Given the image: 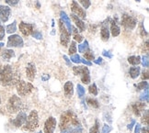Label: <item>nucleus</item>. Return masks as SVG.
Masks as SVG:
<instances>
[{"label":"nucleus","instance_id":"f257e3e1","mask_svg":"<svg viewBox=\"0 0 149 133\" xmlns=\"http://www.w3.org/2000/svg\"><path fill=\"white\" fill-rule=\"evenodd\" d=\"M19 79L17 78V74L14 73L12 66L6 65L0 71V82L4 86H9L17 85L19 82Z\"/></svg>","mask_w":149,"mask_h":133},{"label":"nucleus","instance_id":"f03ea898","mask_svg":"<svg viewBox=\"0 0 149 133\" xmlns=\"http://www.w3.org/2000/svg\"><path fill=\"white\" fill-rule=\"evenodd\" d=\"M79 120L77 117L76 114H74L72 111L68 110L62 114L61 119H60V129L61 130H67V129H72L74 127L79 126Z\"/></svg>","mask_w":149,"mask_h":133},{"label":"nucleus","instance_id":"7ed1b4c3","mask_svg":"<svg viewBox=\"0 0 149 133\" xmlns=\"http://www.w3.org/2000/svg\"><path fill=\"white\" fill-rule=\"evenodd\" d=\"M39 125V118H38V112L36 110H32L29 114L27 117L26 122L24 124V130L28 131H34Z\"/></svg>","mask_w":149,"mask_h":133},{"label":"nucleus","instance_id":"20e7f679","mask_svg":"<svg viewBox=\"0 0 149 133\" xmlns=\"http://www.w3.org/2000/svg\"><path fill=\"white\" fill-rule=\"evenodd\" d=\"M16 85H17V91H18V94L20 96H26L28 95H30L32 92V90L34 89L31 83L25 82V81H23V80L19 81Z\"/></svg>","mask_w":149,"mask_h":133},{"label":"nucleus","instance_id":"39448f33","mask_svg":"<svg viewBox=\"0 0 149 133\" xmlns=\"http://www.w3.org/2000/svg\"><path fill=\"white\" fill-rule=\"evenodd\" d=\"M73 72L76 76H80L83 84L88 85L90 83V76L89 70L84 66H74L73 67Z\"/></svg>","mask_w":149,"mask_h":133},{"label":"nucleus","instance_id":"423d86ee","mask_svg":"<svg viewBox=\"0 0 149 133\" xmlns=\"http://www.w3.org/2000/svg\"><path fill=\"white\" fill-rule=\"evenodd\" d=\"M22 107V102L20 98L17 96H12L8 102V109L10 113H16L20 110Z\"/></svg>","mask_w":149,"mask_h":133},{"label":"nucleus","instance_id":"0eeeda50","mask_svg":"<svg viewBox=\"0 0 149 133\" xmlns=\"http://www.w3.org/2000/svg\"><path fill=\"white\" fill-rule=\"evenodd\" d=\"M59 30H60V42L64 47H67L70 43V34L68 33L64 23L60 19L59 21Z\"/></svg>","mask_w":149,"mask_h":133},{"label":"nucleus","instance_id":"6e6552de","mask_svg":"<svg viewBox=\"0 0 149 133\" xmlns=\"http://www.w3.org/2000/svg\"><path fill=\"white\" fill-rule=\"evenodd\" d=\"M137 24V19L134 17L128 15V14H123L122 17V25L127 28V30H134L136 27Z\"/></svg>","mask_w":149,"mask_h":133},{"label":"nucleus","instance_id":"1a4fd4ad","mask_svg":"<svg viewBox=\"0 0 149 133\" xmlns=\"http://www.w3.org/2000/svg\"><path fill=\"white\" fill-rule=\"evenodd\" d=\"M24 42L22 38L19 35H17V34H13V35H10L8 39V47H17V48H21L23 47Z\"/></svg>","mask_w":149,"mask_h":133},{"label":"nucleus","instance_id":"9d476101","mask_svg":"<svg viewBox=\"0 0 149 133\" xmlns=\"http://www.w3.org/2000/svg\"><path fill=\"white\" fill-rule=\"evenodd\" d=\"M71 9L73 11V13L76 16H77L79 19H85L86 17H87V13H86L84 8H82L81 7H80V6L78 5V3L77 1H74V0L71 4Z\"/></svg>","mask_w":149,"mask_h":133},{"label":"nucleus","instance_id":"9b49d317","mask_svg":"<svg viewBox=\"0 0 149 133\" xmlns=\"http://www.w3.org/2000/svg\"><path fill=\"white\" fill-rule=\"evenodd\" d=\"M56 124V119L54 117H50L44 123V133H54Z\"/></svg>","mask_w":149,"mask_h":133},{"label":"nucleus","instance_id":"f8f14e48","mask_svg":"<svg viewBox=\"0 0 149 133\" xmlns=\"http://www.w3.org/2000/svg\"><path fill=\"white\" fill-rule=\"evenodd\" d=\"M19 30L20 32L23 34L24 36H30L31 34H32L33 30V25L31 23H25V22H20L19 23Z\"/></svg>","mask_w":149,"mask_h":133},{"label":"nucleus","instance_id":"ddd939ff","mask_svg":"<svg viewBox=\"0 0 149 133\" xmlns=\"http://www.w3.org/2000/svg\"><path fill=\"white\" fill-rule=\"evenodd\" d=\"M37 70H36V65L33 62H29L26 67V76L29 80L33 81L36 76Z\"/></svg>","mask_w":149,"mask_h":133},{"label":"nucleus","instance_id":"4468645a","mask_svg":"<svg viewBox=\"0 0 149 133\" xmlns=\"http://www.w3.org/2000/svg\"><path fill=\"white\" fill-rule=\"evenodd\" d=\"M11 14V9L7 6H0V20L2 22H7Z\"/></svg>","mask_w":149,"mask_h":133},{"label":"nucleus","instance_id":"2eb2a0df","mask_svg":"<svg viewBox=\"0 0 149 133\" xmlns=\"http://www.w3.org/2000/svg\"><path fill=\"white\" fill-rule=\"evenodd\" d=\"M26 119H27V115L25 112H19L17 116V118L12 121L13 124L15 127L17 128H19V127L23 126L26 122Z\"/></svg>","mask_w":149,"mask_h":133},{"label":"nucleus","instance_id":"dca6fc26","mask_svg":"<svg viewBox=\"0 0 149 133\" xmlns=\"http://www.w3.org/2000/svg\"><path fill=\"white\" fill-rule=\"evenodd\" d=\"M60 17H61V20L63 23H65V25L66 26V28H67V31L68 33L71 35V33L73 31V27L71 25V21L69 19V18H68V16L66 15L65 12H64V11H61L60 12Z\"/></svg>","mask_w":149,"mask_h":133},{"label":"nucleus","instance_id":"f3484780","mask_svg":"<svg viewBox=\"0 0 149 133\" xmlns=\"http://www.w3.org/2000/svg\"><path fill=\"white\" fill-rule=\"evenodd\" d=\"M64 91L65 95L67 97H71L74 94V85L70 81H67L64 85Z\"/></svg>","mask_w":149,"mask_h":133},{"label":"nucleus","instance_id":"a211bd4d","mask_svg":"<svg viewBox=\"0 0 149 133\" xmlns=\"http://www.w3.org/2000/svg\"><path fill=\"white\" fill-rule=\"evenodd\" d=\"M110 31L111 32V35L113 37H117L120 35V33H121V28L119 27L116 20H113L111 22V30Z\"/></svg>","mask_w":149,"mask_h":133},{"label":"nucleus","instance_id":"6ab92c4d","mask_svg":"<svg viewBox=\"0 0 149 133\" xmlns=\"http://www.w3.org/2000/svg\"><path fill=\"white\" fill-rule=\"evenodd\" d=\"M71 18L74 21V24L77 25V27H78V28L80 30V31H84L85 28H86V26H85V23L83 22V20L81 19H79L77 16H76L74 14H72L71 15Z\"/></svg>","mask_w":149,"mask_h":133},{"label":"nucleus","instance_id":"aec40b11","mask_svg":"<svg viewBox=\"0 0 149 133\" xmlns=\"http://www.w3.org/2000/svg\"><path fill=\"white\" fill-rule=\"evenodd\" d=\"M145 107H146V104L145 103H140V102L134 103V105H133L134 113L136 116H140L141 115V112L144 110Z\"/></svg>","mask_w":149,"mask_h":133},{"label":"nucleus","instance_id":"412c9836","mask_svg":"<svg viewBox=\"0 0 149 133\" xmlns=\"http://www.w3.org/2000/svg\"><path fill=\"white\" fill-rule=\"evenodd\" d=\"M100 35H101V39L103 42H107L110 39V30L107 25H103L101 28V30H100Z\"/></svg>","mask_w":149,"mask_h":133},{"label":"nucleus","instance_id":"4be33fe9","mask_svg":"<svg viewBox=\"0 0 149 133\" xmlns=\"http://www.w3.org/2000/svg\"><path fill=\"white\" fill-rule=\"evenodd\" d=\"M15 56V53L13 50H5L2 51V58L5 61H9L11 58Z\"/></svg>","mask_w":149,"mask_h":133},{"label":"nucleus","instance_id":"5701e85b","mask_svg":"<svg viewBox=\"0 0 149 133\" xmlns=\"http://www.w3.org/2000/svg\"><path fill=\"white\" fill-rule=\"evenodd\" d=\"M128 62L132 65H138L139 63L141 62V57L140 56H135V55H133V56H129L128 57Z\"/></svg>","mask_w":149,"mask_h":133},{"label":"nucleus","instance_id":"b1692460","mask_svg":"<svg viewBox=\"0 0 149 133\" xmlns=\"http://www.w3.org/2000/svg\"><path fill=\"white\" fill-rule=\"evenodd\" d=\"M129 73H130V76L135 79L140 76V67H131L130 70H129Z\"/></svg>","mask_w":149,"mask_h":133},{"label":"nucleus","instance_id":"393cba45","mask_svg":"<svg viewBox=\"0 0 149 133\" xmlns=\"http://www.w3.org/2000/svg\"><path fill=\"white\" fill-rule=\"evenodd\" d=\"M87 103H88V105L89 107H93V108H99L100 107L99 101L97 100V99H95V98H88Z\"/></svg>","mask_w":149,"mask_h":133},{"label":"nucleus","instance_id":"a878e982","mask_svg":"<svg viewBox=\"0 0 149 133\" xmlns=\"http://www.w3.org/2000/svg\"><path fill=\"white\" fill-rule=\"evenodd\" d=\"M16 31H17V22L15 20V21H13L12 23H11V24L7 26V32L8 34H12V33H14Z\"/></svg>","mask_w":149,"mask_h":133},{"label":"nucleus","instance_id":"bb28decb","mask_svg":"<svg viewBox=\"0 0 149 133\" xmlns=\"http://www.w3.org/2000/svg\"><path fill=\"white\" fill-rule=\"evenodd\" d=\"M88 49H89V46H88V42H87V40H85L82 44L78 45V51H79V53H84L85 51H87Z\"/></svg>","mask_w":149,"mask_h":133},{"label":"nucleus","instance_id":"cd10ccee","mask_svg":"<svg viewBox=\"0 0 149 133\" xmlns=\"http://www.w3.org/2000/svg\"><path fill=\"white\" fill-rule=\"evenodd\" d=\"M74 32V39L76 40V42H77L78 43H80L83 40V37L80 35V34L78 33V31L76 30V28H73V31Z\"/></svg>","mask_w":149,"mask_h":133},{"label":"nucleus","instance_id":"c85d7f7f","mask_svg":"<svg viewBox=\"0 0 149 133\" xmlns=\"http://www.w3.org/2000/svg\"><path fill=\"white\" fill-rule=\"evenodd\" d=\"M88 91H89V93L91 95H93V96H98V94H99V90H98V87H97L96 84H93V85H89Z\"/></svg>","mask_w":149,"mask_h":133},{"label":"nucleus","instance_id":"c756f323","mask_svg":"<svg viewBox=\"0 0 149 133\" xmlns=\"http://www.w3.org/2000/svg\"><path fill=\"white\" fill-rule=\"evenodd\" d=\"M84 57L87 60H88V61H92V60H94V58H95L94 53L91 51H89V50H88L87 51H85V53H84Z\"/></svg>","mask_w":149,"mask_h":133},{"label":"nucleus","instance_id":"7c9ffc66","mask_svg":"<svg viewBox=\"0 0 149 133\" xmlns=\"http://www.w3.org/2000/svg\"><path fill=\"white\" fill-rule=\"evenodd\" d=\"M89 133H100V122L99 120H96L95 125L90 129Z\"/></svg>","mask_w":149,"mask_h":133},{"label":"nucleus","instance_id":"2f4dec72","mask_svg":"<svg viewBox=\"0 0 149 133\" xmlns=\"http://www.w3.org/2000/svg\"><path fill=\"white\" fill-rule=\"evenodd\" d=\"M77 44H76V42H71L70 43V47H69V53L70 54H74L77 53Z\"/></svg>","mask_w":149,"mask_h":133},{"label":"nucleus","instance_id":"473e14b6","mask_svg":"<svg viewBox=\"0 0 149 133\" xmlns=\"http://www.w3.org/2000/svg\"><path fill=\"white\" fill-rule=\"evenodd\" d=\"M142 64H143V66L144 67H146V68H148V66H149V61H148V54H146V55H144L142 57Z\"/></svg>","mask_w":149,"mask_h":133},{"label":"nucleus","instance_id":"72a5a7b5","mask_svg":"<svg viewBox=\"0 0 149 133\" xmlns=\"http://www.w3.org/2000/svg\"><path fill=\"white\" fill-rule=\"evenodd\" d=\"M136 86H137V90L146 89V88H148V83L146 82V81H145V82H141V83H139Z\"/></svg>","mask_w":149,"mask_h":133},{"label":"nucleus","instance_id":"f704fd0d","mask_svg":"<svg viewBox=\"0 0 149 133\" xmlns=\"http://www.w3.org/2000/svg\"><path fill=\"white\" fill-rule=\"evenodd\" d=\"M77 94L79 97H83L85 95V88L82 85H77Z\"/></svg>","mask_w":149,"mask_h":133},{"label":"nucleus","instance_id":"c9c22d12","mask_svg":"<svg viewBox=\"0 0 149 133\" xmlns=\"http://www.w3.org/2000/svg\"><path fill=\"white\" fill-rule=\"evenodd\" d=\"M79 2L81 3V5L83 6V8H88L90 7V5H91V1L90 0H79Z\"/></svg>","mask_w":149,"mask_h":133},{"label":"nucleus","instance_id":"e433bc0d","mask_svg":"<svg viewBox=\"0 0 149 133\" xmlns=\"http://www.w3.org/2000/svg\"><path fill=\"white\" fill-rule=\"evenodd\" d=\"M70 60L74 63H79V62H81V57H80L78 54H74L73 56H71Z\"/></svg>","mask_w":149,"mask_h":133},{"label":"nucleus","instance_id":"4c0bfd02","mask_svg":"<svg viewBox=\"0 0 149 133\" xmlns=\"http://www.w3.org/2000/svg\"><path fill=\"white\" fill-rule=\"evenodd\" d=\"M140 99L143 100V101H146V103L148 102V88L146 89V93L144 92V93H143V94L141 95Z\"/></svg>","mask_w":149,"mask_h":133},{"label":"nucleus","instance_id":"58836bf2","mask_svg":"<svg viewBox=\"0 0 149 133\" xmlns=\"http://www.w3.org/2000/svg\"><path fill=\"white\" fill-rule=\"evenodd\" d=\"M5 1L8 5L11 6V7H15V6L18 5V3L19 2V0H5Z\"/></svg>","mask_w":149,"mask_h":133},{"label":"nucleus","instance_id":"ea45409f","mask_svg":"<svg viewBox=\"0 0 149 133\" xmlns=\"http://www.w3.org/2000/svg\"><path fill=\"white\" fill-rule=\"evenodd\" d=\"M32 37L37 39H42V34L40 31H33L32 32Z\"/></svg>","mask_w":149,"mask_h":133},{"label":"nucleus","instance_id":"a19ab883","mask_svg":"<svg viewBox=\"0 0 149 133\" xmlns=\"http://www.w3.org/2000/svg\"><path fill=\"white\" fill-rule=\"evenodd\" d=\"M5 34H6L5 28L0 24V40H2L5 38Z\"/></svg>","mask_w":149,"mask_h":133},{"label":"nucleus","instance_id":"79ce46f5","mask_svg":"<svg viewBox=\"0 0 149 133\" xmlns=\"http://www.w3.org/2000/svg\"><path fill=\"white\" fill-rule=\"evenodd\" d=\"M111 130V126H109L107 124H105L104 126H103V128H102V133H110Z\"/></svg>","mask_w":149,"mask_h":133},{"label":"nucleus","instance_id":"37998d69","mask_svg":"<svg viewBox=\"0 0 149 133\" xmlns=\"http://www.w3.org/2000/svg\"><path fill=\"white\" fill-rule=\"evenodd\" d=\"M142 121H143L144 123H146V126L148 125V111H147V110H146V115L144 114V116H143Z\"/></svg>","mask_w":149,"mask_h":133},{"label":"nucleus","instance_id":"c03bdc74","mask_svg":"<svg viewBox=\"0 0 149 133\" xmlns=\"http://www.w3.org/2000/svg\"><path fill=\"white\" fill-rule=\"evenodd\" d=\"M102 54H103V56H105V57H108V58H110V59H111V58H112V54L111 53V51H103Z\"/></svg>","mask_w":149,"mask_h":133},{"label":"nucleus","instance_id":"a18cd8bd","mask_svg":"<svg viewBox=\"0 0 149 133\" xmlns=\"http://www.w3.org/2000/svg\"><path fill=\"white\" fill-rule=\"evenodd\" d=\"M81 62H83L84 64H86V65H88V66H91L92 65V63H91L89 61H87V60H84V59H82L81 58Z\"/></svg>","mask_w":149,"mask_h":133},{"label":"nucleus","instance_id":"49530a36","mask_svg":"<svg viewBox=\"0 0 149 133\" xmlns=\"http://www.w3.org/2000/svg\"><path fill=\"white\" fill-rule=\"evenodd\" d=\"M142 78H143V79H146V80H147V79H148V71H147V70L143 72Z\"/></svg>","mask_w":149,"mask_h":133},{"label":"nucleus","instance_id":"de8ad7c7","mask_svg":"<svg viewBox=\"0 0 149 133\" xmlns=\"http://www.w3.org/2000/svg\"><path fill=\"white\" fill-rule=\"evenodd\" d=\"M134 125H135V120H134V119L132 120L131 124L128 125V129H129L130 130H133V128H134Z\"/></svg>","mask_w":149,"mask_h":133},{"label":"nucleus","instance_id":"09e8293b","mask_svg":"<svg viewBox=\"0 0 149 133\" xmlns=\"http://www.w3.org/2000/svg\"><path fill=\"white\" fill-rule=\"evenodd\" d=\"M135 133H141V125L137 124L135 126Z\"/></svg>","mask_w":149,"mask_h":133},{"label":"nucleus","instance_id":"8fccbe9b","mask_svg":"<svg viewBox=\"0 0 149 133\" xmlns=\"http://www.w3.org/2000/svg\"><path fill=\"white\" fill-rule=\"evenodd\" d=\"M102 62H103V59H102V58H100V57L94 61V62L96 63V64H101Z\"/></svg>","mask_w":149,"mask_h":133},{"label":"nucleus","instance_id":"3c124183","mask_svg":"<svg viewBox=\"0 0 149 133\" xmlns=\"http://www.w3.org/2000/svg\"><path fill=\"white\" fill-rule=\"evenodd\" d=\"M49 78H50V76H49V74H44V76L42 77V81H47V80H49Z\"/></svg>","mask_w":149,"mask_h":133},{"label":"nucleus","instance_id":"603ef678","mask_svg":"<svg viewBox=\"0 0 149 133\" xmlns=\"http://www.w3.org/2000/svg\"><path fill=\"white\" fill-rule=\"evenodd\" d=\"M64 59L65 60V62H66V63H67V65H70L69 59H68V58H67V56H66V55H64Z\"/></svg>","mask_w":149,"mask_h":133},{"label":"nucleus","instance_id":"864d4df0","mask_svg":"<svg viewBox=\"0 0 149 133\" xmlns=\"http://www.w3.org/2000/svg\"><path fill=\"white\" fill-rule=\"evenodd\" d=\"M61 133H72L71 132V130L70 129H67V130H62Z\"/></svg>","mask_w":149,"mask_h":133},{"label":"nucleus","instance_id":"5fc2aeb1","mask_svg":"<svg viewBox=\"0 0 149 133\" xmlns=\"http://www.w3.org/2000/svg\"><path fill=\"white\" fill-rule=\"evenodd\" d=\"M143 133H148V127L147 126L143 129Z\"/></svg>","mask_w":149,"mask_h":133},{"label":"nucleus","instance_id":"6e6d98bb","mask_svg":"<svg viewBox=\"0 0 149 133\" xmlns=\"http://www.w3.org/2000/svg\"><path fill=\"white\" fill-rule=\"evenodd\" d=\"M4 46V43L3 42H0V47H3Z\"/></svg>","mask_w":149,"mask_h":133},{"label":"nucleus","instance_id":"4d7b16f0","mask_svg":"<svg viewBox=\"0 0 149 133\" xmlns=\"http://www.w3.org/2000/svg\"><path fill=\"white\" fill-rule=\"evenodd\" d=\"M1 69H2V66H1V63H0V71H1Z\"/></svg>","mask_w":149,"mask_h":133},{"label":"nucleus","instance_id":"13d9d810","mask_svg":"<svg viewBox=\"0 0 149 133\" xmlns=\"http://www.w3.org/2000/svg\"><path fill=\"white\" fill-rule=\"evenodd\" d=\"M136 1H137V2H140V1H141V0H136Z\"/></svg>","mask_w":149,"mask_h":133},{"label":"nucleus","instance_id":"bf43d9fd","mask_svg":"<svg viewBox=\"0 0 149 133\" xmlns=\"http://www.w3.org/2000/svg\"><path fill=\"white\" fill-rule=\"evenodd\" d=\"M37 133H42V131H39V132H37Z\"/></svg>","mask_w":149,"mask_h":133},{"label":"nucleus","instance_id":"052dcab7","mask_svg":"<svg viewBox=\"0 0 149 133\" xmlns=\"http://www.w3.org/2000/svg\"><path fill=\"white\" fill-rule=\"evenodd\" d=\"M0 104H1V98H0Z\"/></svg>","mask_w":149,"mask_h":133}]
</instances>
